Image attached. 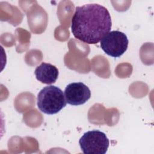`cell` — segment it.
<instances>
[{
  "label": "cell",
  "instance_id": "6da1fadb",
  "mask_svg": "<svg viewBox=\"0 0 154 154\" xmlns=\"http://www.w3.org/2000/svg\"><path fill=\"white\" fill-rule=\"evenodd\" d=\"M112 26L109 12L98 4L76 7L71 20V31L78 40L96 44L108 33Z\"/></svg>",
  "mask_w": 154,
  "mask_h": 154
},
{
  "label": "cell",
  "instance_id": "7a4b0ae2",
  "mask_svg": "<svg viewBox=\"0 0 154 154\" xmlns=\"http://www.w3.org/2000/svg\"><path fill=\"white\" fill-rule=\"evenodd\" d=\"M66 100L63 91L55 85L43 88L37 95V106L43 113L55 114L66 106Z\"/></svg>",
  "mask_w": 154,
  "mask_h": 154
},
{
  "label": "cell",
  "instance_id": "277c9868",
  "mask_svg": "<svg viewBox=\"0 0 154 154\" xmlns=\"http://www.w3.org/2000/svg\"><path fill=\"white\" fill-rule=\"evenodd\" d=\"M129 40L127 35L120 31H112L107 33L100 40V46L107 55L120 57L127 50Z\"/></svg>",
  "mask_w": 154,
  "mask_h": 154
},
{
  "label": "cell",
  "instance_id": "3957f363",
  "mask_svg": "<svg viewBox=\"0 0 154 154\" xmlns=\"http://www.w3.org/2000/svg\"><path fill=\"white\" fill-rule=\"evenodd\" d=\"M79 144L85 154H105L108 150L109 141L104 132L92 130L83 134L79 140Z\"/></svg>",
  "mask_w": 154,
  "mask_h": 154
},
{
  "label": "cell",
  "instance_id": "5b68a950",
  "mask_svg": "<svg viewBox=\"0 0 154 154\" xmlns=\"http://www.w3.org/2000/svg\"><path fill=\"white\" fill-rule=\"evenodd\" d=\"M64 94L66 102L74 106L85 103L91 97L90 90L81 82L68 84L65 88Z\"/></svg>",
  "mask_w": 154,
  "mask_h": 154
},
{
  "label": "cell",
  "instance_id": "8992f818",
  "mask_svg": "<svg viewBox=\"0 0 154 154\" xmlns=\"http://www.w3.org/2000/svg\"><path fill=\"white\" fill-rule=\"evenodd\" d=\"M34 74L36 79L42 83L51 84L56 82L59 72L58 69L55 66L43 62L36 67Z\"/></svg>",
  "mask_w": 154,
  "mask_h": 154
}]
</instances>
